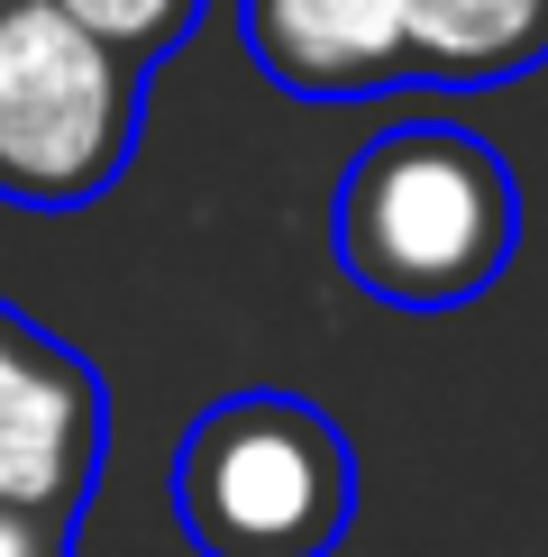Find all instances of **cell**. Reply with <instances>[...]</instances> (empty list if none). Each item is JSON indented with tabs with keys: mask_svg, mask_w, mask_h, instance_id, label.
<instances>
[{
	"mask_svg": "<svg viewBox=\"0 0 548 557\" xmlns=\"http://www.w3.org/2000/svg\"><path fill=\"white\" fill-rule=\"evenodd\" d=\"M521 247V183L494 137L457 120H402L365 137L329 193V257L394 311H457L502 284Z\"/></svg>",
	"mask_w": 548,
	"mask_h": 557,
	"instance_id": "1",
	"label": "cell"
},
{
	"mask_svg": "<svg viewBox=\"0 0 548 557\" xmlns=\"http://www.w3.org/2000/svg\"><path fill=\"white\" fill-rule=\"evenodd\" d=\"M165 503L201 557H329L357 521V448L302 393H220L183 430Z\"/></svg>",
	"mask_w": 548,
	"mask_h": 557,
	"instance_id": "2",
	"label": "cell"
},
{
	"mask_svg": "<svg viewBox=\"0 0 548 557\" xmlns=\"http://www.w3.org/2000/svg\"><path fill=\"white\" fill-rule=\"evenodd\" d=\"M147 64L55 10L0 0V201L18 211H83L137 156Z\"/></svg>",
	"mask_w": 548,
	"mask_h": 557,
	"instance_id": "3",
	"label": "cell"
},
{
	"mask_svg": "<svg viewBox=\"0 0 548 557\" xmlns=\"http://www.w3.org/2000/svg\"><path fill=\"white\" fill-rule=\"evenodd\" d=\"M101 375L64 338H46L28 311L0 301V503L74 530L91 475H101Z\"/></svg>",
	"mask_w": 548,
	"mask_h": 557,
	"instance_id": "4",
	"label": "cell"
},
{
	"mask_svg": "<svg viewBox=\"0 0 548 557\" xmlns=\"http://www.w3.org/2000/svg\"><path fill=\"white\" fill-rule=\"evenodd\" d=\"M238 46L292 101H365L411 83L402 0H238Z\"/></svg>",
	"mask_w": 548,
	"mask_h": 557,
	"instance_id": "5",
	"label": "cell"
},
{
	"mask_svg": "<svg viewBox=\"0 0 548 557\" xmlns=\"http://www.w3.org/2000/svg\"><path fill=\"white\" fill-rule=\"evenodd\" d=\"M411 83H512L548 55V0H402Z\"/></svg>",
	"mask_w": 548,
	"mask_h": 557,
	"instance_id": "6",
	"label": "cell"
},
{
	"mask_svg": "<svg viewBox=\"0 0 548 557\" xmlns=\"http://www.w3.org/2000/svg\"><path fill=\"white\" fill-rule=\"evenodd\" d=\"M74 28H91L101 46H120L128 64H155V55H174L183 37L201 28V0H55Z\"/></svg>",
	"mask_w": 548,
	"mask_h": 557,
	"instance_id": "7",
	"label": "cell"
},
{
	"mask_svg": "<svg viewBox=\"0 0 548 557\" xmlns=\"http://www.w3.org/2000/svg\"><path fill=\"white\" fill-rule=\"evenodd\" d=\"M0 557H74V530L46 512H10L0 503Z\"/></svg>",
	"mask_w": 548,
	"mask_h": 557,
	"instance_id": "8",
	"label": "cell"
}]
</instances>
